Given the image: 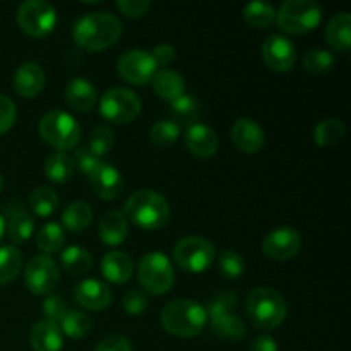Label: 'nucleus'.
I'll list each match as a JSON object with an SVG mask.
<instances>
[{
    "mask_svg": "<svg viewBox=\"0 0 351 351\" xmlns=\"http://www.w3.org/2000/svg\"><path fill=\"white\" fill-rule=\"evenodd\" d=\"M122 23L112 12H91L75 21L72 38L86 51H101L113 47L122 36Z\"/></svg>",
    "mask_w": 351,
    "mask_h": 351,
    "instance_id": "1",
    "label": "nucleus"
},
{
    "mask_svg": "<svg viewBox=\"0 0 351 351\" xmlns=\"http://www.w3.org/2000/svg\"><path fill=\"white\" fill-rule=\"evenodd\" d=\"M123 216L143 230H161L170 219L168 201L151 189L136 191L123 204Z\"/></svg>",
    "mask_w": 351,
    "mask_h": 351,
    "instance_id": "2",
    "label": "nucleus"
},
{
    "mask_svg": "<svg viewBox=\"0 0 351 351\" xmlns=\"http://www.w3.org/2000/svg\"><path fill=\"white\" fill-rule=\"evenodd\" d=\"M206 324H208L206 308L191 298H178L170 302L161 311L163 329L178 338H194L201 335Z\"/></svg>",
    "mask_w": 351,
    "mask_h": 351,
    "instance_id": "3",
    "label": "nucleus"
},
{
    "mask_svg": "<svg viewBox=\"0 0 351 351\" xmlns=\"http://www.w3.org/2000/svg\"><path fill=\"white\" fill-rule=\"evenodd\" d=\"M245 311L252 324L263 331H273L285 322L288 314L287 300L274 288H254L245 300Z\"/></svg>",
    "mask_w": 351,
    "mask_h": 351,
    "instance_id": "4",
    "label": "nucleus"
},
{
    "mask_svg": "<svg viewBox=\"0 0 351 351\" xmlns=\"http://www.w3.org/2000/svg\"><path fill=\"white\" fill-rule=\"evenodd\" d=\"M237 302L239 298L233 291H225L216 295L213 300H209L208 307H204L213 335L221 341L237 343L247 335L245 322L235 314Z\"/></svg>",
    "mask_w": 351,
    "mask_h": 351,
    "instance_id": "5",
    "label": "nucleus"
},
{
    "mask_svg": "<svg viewBox=\"0 0 351 351\" xmlns=\"http://www.w3.org/2000/svg\"><path fill=\"white\" fill-rule=\"evenodd\" d=\"M38 129H40L41 139L62 153L74 149L81 139V127L77 120L62 110H51L45 113Z\"/></svg>",
    "mask_w": 351,
    "mask_h": 351,
    "instance_id": "6",
    "label": "nucleus"
},
{
    "mask_svg": "<svg viewBox=\"0 0 351 351\" xmlns=\"http://www.w3.org/2000/svg\"><path fill=\"white\" fill-rule=\"evenodd\" d=\"M276 24L288 34H305L314 31L322 21V9L312 0H288L276 10Z\"/></svg>",
    "mask_w": 351,
    "mask_h": 351,
    "instance_id": "7",
    "label": "nucleus"
},
{
    "mask_svg": "<svg viewBox=\"0 0 351 351\" xmlns=\"http://www.w3.org/2000/svg\"><path fill=\"white\" fill-rule=\"evenodd\" d=\"M139 283L147 293L165 295L175 285V271L170 259L161 252H149L141 257L137 267Z\"/></svg>",
    "mask_w": 351,
    "mask_h": 351,
    "instance_id": "8",
    "label": "nucleus"
},
{
    "mask_svg": "<svg viewBox=\"0 0 351 351\" xmlns=\"http://www.w3.org/2000/svg\"><path fill=\"white\" fill-rule=\"evenodd\" d=\"M215 245L202 237H185L173 247L175 264L191 274L208 271L215 263Z\"/></svg>",
    "mask_w": 351,
    "mask_h": 351,
    "instance_id": "9",
    "label": "nucleus"
},
{
    "mask_svg": "<svg viewBox=\"0 0 351 351\" xmlns=\"http://www.w3.org/2000/svg\"><path fill=\"white\" fill-rule=\"evenodd\" d=\"M143 103L134 91L127 88H112L99 99V113L115 125H127L139 117Z\"/></svg>",
    "mask_w": 351,
    "mask_h": 351,
    "instance_id": "10",
    "label": "nucleus"
},
{
    "mask_svg": "<svg viewBox=\"0 0 351 351\" xmlns=\"http://www.w3.org/2000/svg\"><path fill=\"white\" fill-rule=\"evenodd\" d=\"M16 21L19 29L27 36L45 38L55 29L57 12L55 7L45 0H27L17 9Z\"/></svg>",
    "mask_w": 351,
    "mask_h": 351,
    "instance_id": "11",
    "label": "nucleus"
},
{
    "mask_svg": "<svg viewBox=\"0 0 351 351\" xmlns=\"http://www.w3.org/2000/svg\"><path fill=\"white\" fill-rule=\"evenodd\" d=\"M60 281V271L50 256H34L24 267V283L33 295H50Z\"/></svg>",
    "mask_w": 351,
    "mask_h": 351,
    "instance_id": "12",
    "label": "nucleus"
},
{
    "mask_svg": "<svg viewBox=\"0 0 351 351\" xmlns=\"http://www.w3.org/2000/svg\"><path fill=\"white\" fill-rule=\"evenodd\" d=\"M156 67L158 65L153 55L149 51L139 50V48L125 51L117 64L120 77L134 86H146L147 82L153 81Z\"/></svg>",
    "mask_w": 351,
    "mask_h": 351,
    "instance_id": "13",
    "label": "nucleus"
},
{
    "mask_svg": "<svg viewBox=\"0 0 351 351\" xmlns=\"http://www.w3.org/2000/svg\"><path fill=\"white\" fill-rule=\"evenodd\" d=\"M302 237L293 228H278L267 233L263 240V252L267 259L274 263L290 261L300 252Z\"/></svg>",
    "mask_w": 351,
    "mask_h": 351,
    "instance_id": "14",
    "label": "nucleus"
},
{
    "mask_svg": "<svg viewBox=\"0 0 351 351\" xmlns=\"http://www.w3.org/2000/svg\"><path fill=\"white\" fill-rule=\"evenodd\" d=\"M264 64L274 72H290L297 62L293 41L281 34H273L263 45Z\"/></svg>",
    "mask_w": 351,
    "mask_h": 351,
    "instance_id": "15",
    "label": "nucleus"
},
{
    "mask_svg": "<svg viewBox=\"0 0 351 351\" xmlns=\"http://www.w3.org/2000/svg\"><path fill=\"white\" fill-rule=\"evenodd\" d=\"M74 300L81 307L88 308V311L99 312L105 311V308H108L112 305L113 293L108 288V285H105L103 281L84 280L75 285Z\"/></svg>",
    "mask_w": 351,
    "mask_h": 351,
    "instance_id": "16",
    "label": "nucleus"
},
{
    "mask_svg": "<svg viewBox=\"0 0 351 351\" xmlns=\"http://www.w3.org/2000/svg\"><path fill=\"white\" fill-rule=\"evenodd\" d=\"M89 185L99 199L115 201L123 192L125 182H123L122 173L113 165L101 163L96 168L95 173L89 177Z\"/></svg>",
    "mask_w": 351,
    "mask_h": 351,
    "instance_id": "17",
    "label": "nucleus"
},
{
    "mask_svg": "<svg viewBox=\"0 0 351 351\" xmlns=\"http://www.w3.org/2000/svg\"><path fill=\"white\" fill-rule=\"evenodd\" d=\"M232 143L245 154H256L266 144V134L259 122L252 119H239L232 125Z\"/></svg>",
    "mask_w": 351,
    "mask_h": 351,
    "instance_id": "18",
    "label": "nucleus"
},
{
    "mask_svg": "<svg viewBox=\"0 0 351 351\" xmlns=\"http://www.w3.org/2000/svg\"><path fill=\"white\" fill-rule=\"evenodd\" d=\"M185 146L194 156L211 158L219 147L218 134L206 123H192L185 130Z\"/></svg>",
    "mask_w": 351,
    "mask_h": 351,
    "instance_id": "19",
    "label": "nucleus"
},
{
    "mask_svg": "<svg viewBox=\"0 0 351 351\" xmlns=\"http://www.w3.org/2000/svg\"><path fill=\"white\" fill-rule=\"evenodd\" d=\"M47 75H45L43 67L34 62H26L21 65L14 74V89L23 98L31 99L36 98L45 88Z\"/></svg>",
    "mask_w": 351,
    "mask_h": 351,
    "instance_id": "20",
    "label": "nucleus"
},
{
    "mask_svg": "<svg viewBox=\"0 0 351 351\" xmlns=\"http://www.w3.org/2000/svg\"><path fill=\"white\" fill-rule=\"evenodd\" d=\"M5 216H7V233L9 239L14 243H24L31 239L34 232V221L33 216L23 208L17 201L9 202L5 206Z\"/></svg>",
    "mask_w": 351,
    "mask_h": 351,
    "instance_id": "21",
    "label": "nucleus"
},
{
    "mask_svg": "<svg viewBox=\"0 0 351 351\" xmlns=\"http://www.w3.org/2000/svg\"><path fill=\"white\" fill-rule=\"evenodd\" d=\"M29 341L34 351H62L64 348V335L60 328L47 319L34 322L31 328Z\"/></svg>",
    "mask_w": 351,
    "mask_h": 351,
    "instance_id": "22",
    "label": "nucleus"
},
{
    "mask_svg": "<svg viewBox=\"0 0 351 351\" xmlns=\"http://www.w3.org/2000/svg\"><path fill=\"white\" fill-rule=\"evenodd\" d=\"M64 96L67 105L79 113H88L96 103V89L88 79L75 77L65 86Z\"/></svg>",
    "mask_w": 351,
    "mask_h": 351,
    "instance_id": "23",
    "label": "nucleus"
},
{
    "mask_svg": "<svg viewBox=\"0 0 351 351\" xmlns=\"http://www.w3.org/2000/svg\"><path fill=\"white\" fill-rule=\"evenodd\" d=\"M134 264L132 259L127 256L125 252L120 250H112V252L105 254L101 259V274L105 280L110 283L123 285L132 278Z\"/></svg>",
    "mask_w": 351,
    "mask_h": 351,
    "instance_id": "24",
    "label": "nucleus"
},
{
    "mask_svg": "<svg viewBox=\"0 0 351 351\" xmlns=\"http://www.w3.org/2000/svg\"><path fill=\"white\" fill-rule=\"evenodd\" d=\"M99 239L103 243L110 247L120 245L125 242L127 235H129V223H127L125 216L120 211H110L99 219L98 225Z\"/></svg>",
    "mask_w": 351,
    "mask_h": 351,
    "instance_id": "25",
    "label": "nucleus"
},
{
    "mask_svg": "<svg viewBox=\"0 0 351 351\" xmlns=\"http://www.w3.org/2000/svg\"><path fill=\"white\" fill-rule=\"evenodd\" d=\"M326 41L332 50L346 53L351 47V16L339 12L326 26Z\"/></svg>",
    "mask_w": 351,
    "mask_h": 351,
    "instance_id": "26",
    "label": "nucleus"
},
{
    "mask_svg": "<svg viewBox=\"0 0 351 351\" xmlns=\"http://www.w3.org/2000/svg\"><path fill=\"white\" fill-rule=\"evenodd\" d=\"M153 88L160 98L173 101L185 93V79L175 71H160L153 77Z\"/></svg>",
    "mask_w": 351,
    "mask_h": 351,
    "instance_id": "27",
    "label": "nucleus"
},
{
    "mask_svg": "<svg viewBox=\"0 0 351 351\" xmlns=\"http://www.w3.org/2000/svg\"><path fill=\"white\" fill-rule=\"evenodd\" d=\"M93 221V209L88 202L74 201L62 213V225L72 233L84 232Z\"/></svg>",
    "mask_w": 351,
    "mask_h": 351,
    "instance_id": "28",
    "label": "nucleus"
},
{
    "mask_svg": "<svg viewBox=\"0 0 351 351\" xmlns=\"http://www.w3.org/2000/svg\"><path fill=\"white\" fill-rule=\"evenodd\" d=\"M74 161L69 156L67 153H57L50 154L47 158V163H45V175L50 182L53 184H67L72 177H74Z\"/></svg>",
    "mask_w": 351,
    "mask_h": 351,
    "instance_id": "29",
    "label": "nucleus"
},
{
    "mask_svg": "<svg viewBox=\"0 0 351 351\" xmlns=\"http://www.w3.org/2000/svg\"><path fill=\"white\" fill-rule=\"evenodd\" d=\"M60 266L71 276H81L91 269L93 257L84 247L71 245L60 254Z\"/></svg>",
    "mask_w": 351,
    "mask_h": 351,
    "instance_id": "30",
    "label": "nucleus"
},
{
    "mask_svg": "<svg viewBox=\"0 0 351 351\" xmlns=\"http://www.w3.org/2000/svg\"><path fill=\"white\" fill-rule=\"evenodd\" d=\"M62 335L71 339H82L93 331V321L86 312L69 311L67 315L58 322Z\"/></svg>",
    "mask_w": 351,
    "mask_h": 351,
    "instance_id": "31",
    "label": "nucleus"
},
{
    "mask_svg": "<svg viewBox=\"0 0 351 351\" xmlns=\"http://www.w3.org/2000/svg\"><path fill=\"white\" fill-rule=\"evenodd\" d=\"M23 269V254L17 247H0V285H9L16 280Z\"/></svg>",
    "mask_w": 351,
    "mask_h": 351,
    "instance_id": "32",
    "label": "nucleus"
},
{
    "mask_svg": "<svg viewBox=\"0 0 351 351\" xmlns=\"http://www.w3.org/2000/svg\"><path fill=\"white\" fill-rule=\"evenodd\" d=\"M171 115H173V122L177 125L180 123H187V125H192L197 120L199 113H201V105H199V99L195 98L194 95H189V93H184L180 98L173 99L170 103Z\"/></svg>",
    "mask_w": 351,
    "mask_h": 351,
    "instance_id": "33",
    "label": "nucleus"
},
{
    "mask_svg": "<svg viewBox=\"0 0 351 351\" xmlns=\"http://www.w3.org/2000/svg\"><path fill=\"white\" fill-rule=\"evenodd\" d=\"M345 125L338 119H326L314 129V141L321 147H332L345 139Z\"/></svg>",
    "mask_w": 351,
    "mask_h": 351,
    "instance_id": "34",
    "label": "nucleus"
},
{
    "mask_svg": "<svg viewBox=\"0 0 351 351\" xmlns=\"http://www.w3.org/2000/svg\"><path fill=\"white\" fill-rule=\"evenodd\" d=\"M29 208L40 218H48L58 208V195L50 187H38L29 195Z\"/></svg>",
    "mask_w": 351,
    "mask_h": 351,
    "instance_id": "35",
    "label": "nucleus"
},
{
    "mask_svg": "<svg viewBox=\"0 0 351 351\" xmlns=\"http://www.w3.org/2000/svg\"><path fill=\"white\" fill-rule=\"evenodd\" d=\"M65 243V233L62 225L58 223H47L40 228L36 233V245L38 249L43 250L47 254H55L64 247Z\"/></svg>",
    "mask_w": 351,
    "mask_h": 351,
    "instance_id": "36",
    "label": "nucleus"
},
{
    "mask_svg": "<svg viewBox=\"0 0 351 351\" xmlns=\"http://www.w3.org/2000/svg\"><path fill=\"white\" fill-rule=\"evenodd\" d=\"M336 64V58L331 51L321 50V48H314V50H307L302 57V65L308 74L322 75L332 71Z\"/></svg>",
    "mask_w": 351,
    "mask_h": 351,
    "instance_id": "37",
    "label": "nucleus"
},
{
    "mask_svg": "<svg viewBox=\"0 0 351 351\" xmlns=\"http://www.w3.org/2000/svg\"><path fill=\"white\" fill-rule=\"evenodd\" d=\"M243 17L247 23L254 27H269L276 19V10L271 3L266 2H250L243 9Z\"/></svg>",
    "mask_w": 351,
    "mask_h": 351,
    "instance_id": "38",
    "label": "nucleus"
},
{
    "mask_svg": "<svg viewBox=\"0 0 351 351\" xmlns=\"http://www.w3.org/2000/svg\"><path fill=\"white\" fill-rule=\"evenodd\" d=\"M113 144H115V134L108 125H98L88 139V149L91 151L95 156L101 158L112 151Z\"/></svg>",
    "mask_w": 351,
    "mask_h": 351,
    "instance_id": "39",
    "label": "nucleus"
},
{
    "mask_svg": "<svg viewBox=\"0 0 351 351\" xmlns=\"http://www.w3.org/2000/svg\"><path fill=\"white\" fill-rule=\"evenodd\" d=\"M180 125L173 120H158L151 129V141L160 147H168L175 144L180 137Z\"/></svg>",
    "mask_w": 351,
    "mask_h": 351,
    "instance_id": "40",
    "label": "nucleus"
},
{
    "mask_svg": "<svg viewBox=\"0 0 351 351\" xmlns=\"http://www.w3.org/2000/svg\"><path fill=\"white\" fill-rule=\"evenodd\" d=\"M218 269L226 280H239L245 273V261L235 250H225L218 259Z\"/></svg>",
    "mask_w": 351,
    "mask_h": 351,
    "instance_id": "41",
    "label": "nucleus"
},
{
    "mask_svg": "<svg viewBox=\"0 0 351 351\" xmlns=\"http://www.w3.org/2000/svg\"><path fill=\"white\" fill-rule=\"evenodd\" d=\"M72 161H74V167H77L86 177H91L95 173L96 168L103 163L101 158L95 156L88 147H79V149L74 151V156H71Z\"/></svg>",
    "mask_w": 351,
    "mask_h": 351,
    "instance_id": "42",
    "label": "nucleus"
},
{
    "mask_svg": "<svg viewBox=\"0 0 351 351\" xmlns=\"http://www.w3.org/2000/svg\"><path fill=\"white\" fill-rule=\"evenodd\" d=\"M67 312H69V305L62 297H58V295H50V297L45 298L43 314L47 315V321H51L55 322V324H58V322L67 315Z\"/></svg>",
    "mask_w": 351,
    "mask_h": 351,
    "instance_id": "43",
    "label": "nucleus"
},
{
    "mask_svg": "<svg viewBox=\"0 0 351 351\" xmlns=\"http://www.w3.org/2000/svg\"><path fill=\"white\" fill-rule=\"evenodd\" d=\"M122 305L129 315H141L149 305V300L143 290H129L123 295Z\"/></svg>",
    "mask_w": 351,
    "mask_h": 351,
    "instance_id": "44",
    "label": "nucleus"
},
{
    "mask_svg": "<svg viewBox=\"0 0 351 351\" xmlns=\"http://www.w3.org/2000/svg\"><path fill=\"white\" fill-rule=\"evenodd\" d=\"M16 117H17V110H16V105H14V101L9 98V96L0 93V136L5 134L7 130L12 129L14 122H16Z\"/></svg>",
    "mask_w": 351,
    "mask_h": 351,
    "instance_id": "45",
    "label": "nucleus"
},
{
    "mask_svg": "<svg viewBox=\"0 0 351 351\" xmlns=\"http://www.w3.org/2000/svg\"><path fill=\"white\" fill-rule=\"evenodd\" d=\"M117 7H119L123 16L137 19V17H143L149 10L151 3L147 0H119Z\"/></svg>",
    "mask_w": 351,
    "mask_h": 351,
    "instance_id": "46",
    "label": "nucleus"
},
{
    "mask_svg": "<svg viewBox=\"0 0 351 351\" xmlns=\"http://www.w3.org/2000/svg\"><path fill=\"white\" fill-rule=\"evenodd\" d=\"M95 351H132V345L129 339L122 335H113L103 339Z\"/></svg>",
    "mask_w": 351,
    "mask_h": 351,
    "instance_id": "47",
    "label": "nucleus"
},
{
    "mask_svg": "<svg viewBox=\"0 0 351 351\" xmlns=\"http://www.w3.org/2000/svg\"><path fill=\"white\" fill-rule=\"evenodd\" d=\"M151 55H153L156 65H170L171 62L175 60V57H177V55H175V48L167 43H161L158 45V47H154Z\"/></svg>",
    "mask_w": 351,
    "mask_h": 351,
    "instance_id": "48",
    "label": "nucleus"
},
{
    "mask_svg": "<svg viewBox=\"0 0 351 351\" xmlns=\"http://www.w3.org/2000/svg\"><path fill=\"white\" fill-rule=\"evenodd\" d=\"M250 351H280V348H278V343L273 336L261 335L252 341Z\"/></svg>",
    "mask_w": 351,
    "mask_h": 351,
    "instance_id": "49",
    "label": "nucleus"
},
{
    "mask_svg": "<svg viewBox=\"0 0 351 351\" xmlns=\"http://www.w3.org/2000/svg\"><path fill=\"white\" fill-rule=\"evenodd\" d=\"M3 233H5V219H3V216L0 215V239L3 237Z\"/></svg>",
    "mask_w": 351,
    "mask_h": 351,
    "instance_id": "50",
    "label": "nucleus"
},
{
    "mask_svg": "<svg viewBox=\"0 0 351 351\" xmlns=\"http://www.w3.org/2000/svg\"><path fill=\"white\" fill-rule=\"evenodd\" d=\"M2 189H3V177L2 173H0V192H2Z\"/></svg>",
    "mask_w": 351,
    "mask_h": 351,
    "instance_id": "51",
    "label": "nucleus"
}]
</instances>
